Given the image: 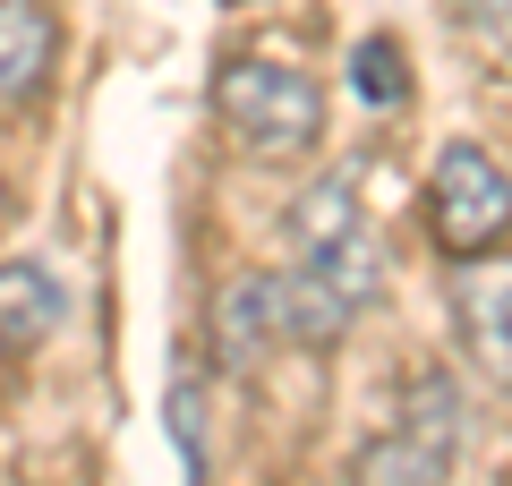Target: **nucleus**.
I'll use <instances>...</instances> for the list:
<instances>
[{"label": "nucleus", "instance_id": "f03ea898", "mask_svg": "<svg viewBox=\"0 0 512 486\" xmlns=\"http://www.w3.org/2000/svg\"><path fill=\"white\" fill-rule=\"evenodd\" d=\"M453 452H461V384L444 367H410L393 435H376L350 461V478L359 486H444L453 478Z\"/></svg>", "mask_w": 512, "mask_h": 486}, {"label": "nucleus", "instance_id": "f8f14e48", "mask_svg": "<svg viewBox=\"0 0 512 486\" xmlns=\"http://www.w3.org/2000/svg\"><path fill=\"white\" fill-rule=\"evenodd\" d=\"M171 435H180V452H188V486H205V384L197 376L171 384Z\"/></svg>", "mask_w": 512, "mask_h": 486}, {"label": "nucleus", "instance_id": "9d476101", "mask_svg": "<svg viewBox=\"0 0 512 486\" xmlns=\"http://www.w3.org/2000/svg\"><path fill=\"white\" fill-rule=\"evenodd\" d=\"M453 35L487 77H512V0H453Z\"/></svg>", "mask_w": 512, "mask_h": 486}, {"label": "nucleus", "instance_id": "7ed1b4c3", "mask_svg": "<svg viewBox=\"0 0 512 486\" xmlns=\"http://www.w3.org/2000/svg\"><path fill=\"white\" fill-rule=\"evenodd\" d=\"M427 231H436V248L453 256V265L495 256L512 239V171L487 145L453 137L436 154V171H427Z\"/></svg>", "mask_w": 512, "mask_h": 486}, {"label": "nucleus", "instance_id": "f257e3e1", "mask_svg": "<svg viewBox=\"0 0 512 486\" xmlns=\"http://www.w3.org/2000/svg\"><path fill=\"white\" fill-rule=\"evenodd\" d=\"M214 111L248 154H308L325 137V86H316V69H291V60H265V52L222 60Z\"/></svg>", "mask_w": 512, "mask_h": 486}, {"label": "nucleus", "instance_id": "423d86ee", "mask_svg": "<svg viewBox=\"0 0 512 486\" xmlns=\"http://www.w3.org/2000/svg\"><path fill=\"white\" fill-rule=\"evenodd\" d=\"M60 60V18L52 0H0V111H26L52 86Z\"/></svg>", "mask_w": 512, "mask_h": 486}, {"label": "nucleus", "instance_id": "39448f33", "mask_svg": "<svg viewBox=\"0 0 512 486\" xmlns=\"http://www.w3.org/2000/svg\"><path fill=\"white\" fill-rule=\"evenodd\" d=\"M453 333L478 376L512 393V265L504 256H470L453 273Z\"/></svg>", "mask_w": 512, "mask_h": 486}, {"label": "nucleus", "instance_id": "20e7f679", "mask_svg": "<svg viewBox=\"0 0 512 486\" xmlns=\"http://www.w3.org/2000/svg\"><path fill=\"white\" fill-rule=\"evenodd\" d=\"M205 342L222 350V367H265L291 342L282 316V273H222L214 307H205Z\"/></svg>", "mask_w": 512, "mask_h": 486}, {"label": "nucleus", "instance_id": "9b49d317", "mask_svg": "<svg viewBox=\"0 0 512 486\" xmlns=\"http://www.w3.org/2000/svg\"><path fill=\"white\" fill-rule=\"evenodd\" d=\"M350 86H359L376 111H402L410 103V52L393 35H367L359 52H350Z\"/></svg>", "mask_w": 512, "mask_h": 486}, {"label": "nucleus", "instance_id": "6e6552de", "mask_svg": "<svg viewBox=\"0 0 512 486\" xmlns=\"http://www.w3.org/2000/svg\"><path fill=\"white\" fill-rule=\"evenodd\" d=\"M282 231H291V248H299V256L342 248L350 231H367V214H359V180H350V171H325V180H308V188L291 197V214H282Z\"/></svg>", "mask_w": 512, "mask_h": 486}, {"label": "nucleus", "instance_id": "1a4fd4ad", "mask_svg": "<svg viewBox=\"0 0 512 486\" xmlns=\"http://www.w3.org/2000/svg\"><path fill=\"white\" fill-rule=\"evenodd\" d=\"M299 265H308L316 282H325L333 299L350 307V316H367V307H376V290H384V248H376V231H350L342 248H325V256H299Z\"/></svg>", "mask_w": 512, "mask_h": 486}, {"label": "nucleus", "instance_id": "ddd939ff", "mask_svg": "<svg viewBox=\"0 0 512 486\" xmlns=\"http://www.w3.org/2000/svg\"><path fill=\"white\" fill-rule=\"evenodd\" d=\"M9 214H18V197H9V180H0V231H9Z\"/></svg>", "mask_w": 512, "mask_h": 486}, {"label": "nucleus", "instance_id": "0eeeda50", "mask_svg": "<svg viewBox=\"0 0 512 486\" xmlns=\"http://www.w3.org/2000/svg\"><path fill=\"white\" fill-rule=\"evenodd\" d=\"M60 316H69V282H60L43 256H9V265H0V350L52 342Z\"/></svg>", "mask_w": 512, "mask_h": 486}]
</instances>
